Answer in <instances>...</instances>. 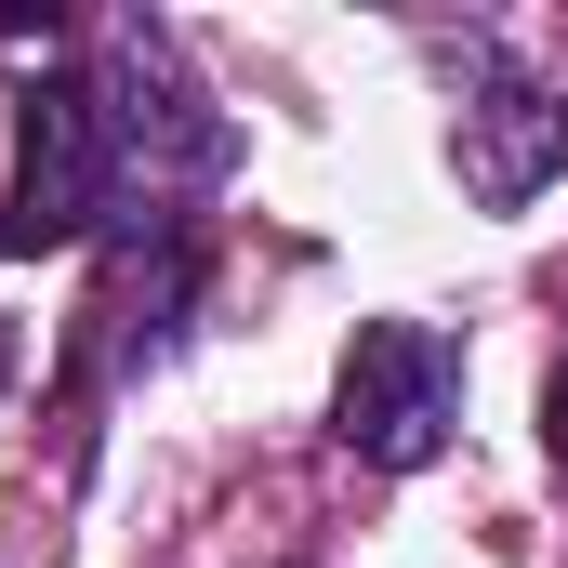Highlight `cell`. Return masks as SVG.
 <instances>
[{
    "label": "cell",
    "instance_id": "cell-1",
    "mask_svg": "<svg viewBox=\"0 0 568 568\" xmlns=\"http://www.w3.org/2000/svg\"><path fill=\"white\" fill-rule=\"evenodd\" d=\"M93 120H106V172H120V212H159L172 225V199H199V185H225V159H239V120L185 80V53H172V27H106L93 40Z\"/></svg>",
    "mask_w": 568,
    "mask_h": 568
},
{
    "label": "cell",
    "instance_id": "cell-2",
    "mask_svg": "<svg viewBox=\"0 0 568 568\" xmlns=\"http://www.w3.org/2000/svg\"><path fill=\"white\" fill-rule=\"evenodd\" d=\"M463 424V344L424 331V317H371L357 344H344V371H331V436L357 449V463H384V476H410L436 463Z\"/></svg>",
    "mask_w": 568,
    "mask_h": 568
},
{
    "label": "cell",
    "instance_id": "cell-3",
    "mask_svg": "<svg viewBox=\"0 0 568 568\" xmlns=\"http://www.w3.org/2000/svg\"><path fill=\"white\" fill-rule=\"evenodd\" d=\"M120 212V172H106V120H93V80H40L13 106V185H0V252L40 265V252H80L93 225Z\"/></svg>",
    "mask_w": 568,
    "mask_h": 568
},
{
    "label": "cell",
    "instance_id": "cell-4",
    "mask_svg": "<svg viewBox=\"0 0 568 568\" xmlns=\"http://www.w3.org/2000/svg\"><path fill=\"white\" fill-rule=\"evenodd\" d=\"M449 172L476 212H529L568 172V93L556 80H516L503 53H463V120H449Z\"/></svg>",
    "mask_w": 568,
    "mask_h": 568
},
{
    "label": "cell",
    "instance_id": "cell-5",
    "mask_svg": "<svg viewBox=\"0 0 568 568\" xmlns=\"http://www.w3.org/2000/svg\"><path fill=\"white\" fill-rule=\"evenodd\" d=\"M185 304H199V239H185V212H172V225H159V212H120V252H106V291H93V371L172 357Z\"/></svg>",
    "mask_w": 568,
    "mask_h": 568
},
{
    "label": "cell",
    "instance_id": "cell-6",
    "mask_svg": "<svg viewBox=\"0 0 568 568\" xmlns=\"http://www.w3.org/2000/svg\"><path fill=\"white\" fill-rule=\"evenodd\" d=\"M542 436H556V463H568V357H556V384H542Z\"/></svg>",
    "mask_w": 568,
    "mask_h": 568
}]
</instances>
